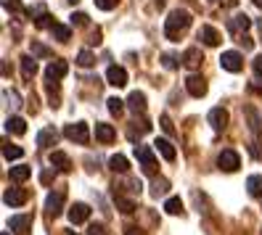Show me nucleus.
Here are the masks:
<instances>
[{"label":"nucleus","instance_id":"c9c22d12","mask_svg":"<svg viewBox=\"0 0 262 235\" xmlns=\"http://www.w3.org/2000/svg\"><path fill=\"white\" fill-rule=\"evenodd\" d=\"M32 56H37V58H48V56H51V51L45 48L42 42H35V40H32Z\"/></svg>","mask_w":262,"mask_h":235},{"label":"nucleus","instance_id":"bb28decb","mask_svg":"<svg viewBox=\"0 0 262 235\" xmlns=\"http://www.w3.org/2000/svg\"><path fill=\"white\" fill-rule=\"evenodd\" d=\"M114 203H117V209H119L122 214H133V212H135V201H130V198H125V196H117V193H114Z\"/></svg>","mask_w":262,"mask_h":235},{"label":"nucleus","instance_id":"412c9836","mask_svg":"<svg viewBox=\"0 0 262 235\" xmlns=\"http://www.w3.org/2000/svg\"><path fill=\"white\" fill-rule=\"evenodd\" d=\"M154 146H157V151L164 156L167 161H175V156H178V153H175V146L169 143V140H164V137H157V143H154Z\"/></svg>","mask_w":262,"mask_h":235},{"label":"nucleus","instance_id":"09e8293b","mask_svg":"<svg viewBox=\"0 0 262 235\" xmlns=\"http://www.w3.org/2000/svg\"><path fill=\"white\" fill-rule=\"evenodd\" d=\"M254 74H262V56L254 58Z\"/></svg>","mask_w":262,"mask_h":235},{"label":"nucleus","instance_id":"f8f14e48","mask_svg":"<svg viewBox=\"0 0 262 235\" xmlns=\"http://www.w3.org/2000/svg\"><path fill=\"white\" fill-rule=\"evenodd\" d=\"M106 80H109L112 87H125L127 85V72L122 66H109L106 69Z\"/></svg>","mask_w":262,"mask_h":235},{"label":"nucleus","instance_id":"39448f33","mask_svg":"<svg viewBox=\"0 0 262 235\" xmlns=\"http://www.w3.org/2000/svg\"><path fill=\"white\" fill-rule=\"evenodd\" d=\"M217 167H220L223 172H236V169L241 167L238 153H236V151H230V148H225V151L217 156Z\"/></svg>","mask_w":262,"mask_h":235},{"label":"nucleus","instance_id":"79ce46f5","mask_svg":"<svg viewBox=\"0 0 262 235\" xmlns=\"http://www.w3.org/2000/svg\"><path fill=\"white\" fill-rule=\"evenodd\" d=\"M159 122H162V130H164L167 135H175V127H172V122H169V116H167V114H164Z\"/></svg>","mask_w":262,"mask_h":235},{"label":"nucleus","instance_id":"f257e3e1","mask_svg":"<svg viewBox=\"0 0 262 235\" xmlns=\"http://www.w3.org/2000/svg\"><path fill=\"white\" fill-rule=\"evenodd\" d=\"M188 27H191V13L183 11V8H175L167 16V21H164V32H167L169 40H178L180 32H183V29H188Z\"/></svg>","mask_w":262,"mask_h":235},{"label":"nucleus","instance_id":"6e6552de","mask_svg":"<svg viewBox=\"0 0 262 235\" xmlns=\"http://www.w3.org/2000/svg\"><path fill=\"white\" fill-rule=\"evenodd\" d=\"M69 72V64L67 61H51L48 69H45V80H51V82H58V80H64Z\"/></svg>","mask_w":262,"mask_h":235},{"label":"nucleus","instance_id":"7ed1b4c3","mask_svg":"<svg viewBox=\"0 0 262 235\" xmlns=\"http://www.w3.org/2000/svg\"><path fill=\"white\" fill-rule=\"evenodd\" d=\"M64 135H67L69 140H74V143H80V146H88V140H90V130H88L85 122L67 124V127H64Z\"/></svg>","mask_w":262,"mask_h":235},{"label":"nucleus","instance_id":"603ef678","mask_svg":"<svg viewBox=\"0 0 262 235\" xmlns=\"http://www.w3.org/2000/svg\"><path fill=\"white\" fill-rule=\"evenodd\" d=\"M225 6H236V0H225Z\"/></svg>","mask_w":262,"mask_h":235},{"label":"nucleus","instance_id":"6ab92c4d","mask_svg":"<svg viewBox=\"0 0 262 235\" xmlns=\"http://www.w3.org/2000/svg\"><path fill=\"white\" fill-rule=\"evenodd\" d=\"M127 106H130V111H135V114H143L146 111V96L143 92H130V98H127Z\"/></svg>","mask_w":262,"mask_h":235},{"label":"nucleus","instance_id":"a19ab883","mask_svg":"<svg viewBox=\"0 0 262 235\" xmlns=\"http://www.w3.org/2000/svg\"><path fill=\"white\" fill-rule=\"evenodd\" d=\"M3 8L16 13V11H21V0H3Z\"/></svg>","mask_w":262,"mask_h":235},{"label":"nucleus","instance_id":"a211bd4d","mask_svg":"<svg viewBox=\"0 0 262 235\" xmlns=\"http://www.w3.org/2000/svg\"><path fill=\"white\" fill-rule=\"evenodd\" d=\"M202 61H204V56H202V51H199V48H188L186 53H183V64H186L188 69L202 66Z\"/></svg>","mask_w":262,"mask_h":235},{"label":"nucleus","instance_id":"58836bf2","mask_svg":"<svg viewBox=\"0 0 262 235\" xmlns=\"http://www.w3.org/2000/svg\"><path fill=\"white\" fill-rule=\"evenodd\" d=\"M72 27H88V13H72Z\"/></svg>","mask_w":262,"mask_h":235},{"label":"nucleus","instance_id":"72a5a7b5","mask_svg":"<svg viewBox=\"0 0 262 235\" xmlns=\"http://www.w3.org/2000/svg\"><path fill=\"white\" fill-rule=\"evenodd\" d=\"M180 61H183V58H178V56H172V53H164V56H162V66H164V69H178Z\"/></svg>","mask_w":262,"mask_h":235},{"label":"nucleus","instance_id":"864d4df0","mask_svg":"<svg viewBox=\"0 0 262 235\" xmlns=\"http://www.w3.org/2000/svg\"><path fill=\"white\" fill-rule=\"evenodd\" d=\"M3 235H11V232H3Z\"/></svg>","mask_w":262,"mask_h":235},{"label":"nucleus","instance_id":"2eb2a0df","mask_svg":"<svg viewBox=\"0 0 262 235\" xmlns=\"http://www.w3.org/2000/svg\"><path fill=\"white\" fill-rule=\"evenodd\" d=\"M29 227H32V217L29 214H16L8 219V230H13V232H27Z\"/></svg>","mask_w":262,"mask_h":235},{"label":"nucleus","instance_id":"b1692460","mask_svg":"<svg viewBox=\"0 0 262 235\" xmlns=\"http://www.w3.org/2000/svg\"><path fill=\"white\" fill-rule=\"evenodd\" d=\"M96 137L101 140V143H112V140L117 137V132H114L112 124H96Z\"/></svg>","mask_w":262,"mask_h":235},{"label":"nucleus","instance_id":"4468645a","mask_svg":"<svg viewBox=\"0 0 262 235\" xmlns=\"http://www.w3.org/2000/svg\"><path fill=\"white\" fill-rule=\"evenodd\" d=\"M48 161H51V167H56L58 172H72V161H69V156H67L64 151H51Z\"/></svg>","mask_w":262,"mask_h":235},{"label":"nucleus","instance_id":"aec40b11","mask_svg":"<svg viewBox=\"0 0 262 235\" xmlns=\"http://www.w3.org/2000/svg\"><path fill=\"white\" fill-rule=\"evenodd\" d=\"M35 74H37V61H35V56H24V58H21V77L29 82Z\"/></svg>","mask_w":262,"mask_h":235},{"label":"nucleus","instance_id":"5fc2aeb1","mask_svg":"<svg viewBox=\"0 0 262 235\" xmlns=\"http://www.w3.org/2000/svg\"><path fill=\"white\" fill-rule=\"evenodd\" d=\"M209 3H214V0H209Z\"/></svg>","mask_w":262,"mask_h":235},{"label":"nucleus","instance_id":"7c9ffc66","mask_svg":"<svg viewBox=\"0 0 262 235\" xmlns=\"http://www.w3.org/2000/svg\"><path fill=\"white\" fill-rule=\"evenodd\" d=\"M51 32H53V37L61 40V42H67L69 35H72V32H69V27H64V24H53V27H51Z\"/></svg>","mask_w":262,"mask_h":235},{"label":"nucleus","instance_id":"4be33fe9","mask_svg":"<svg viewBox=\"0 0 262 235\" xmlns=\"http://www.w3.org/2000/svg\"><path fill=\"white\" fill-rule=\"evenodd\" d=\"M6 130L13 132V135H24L27 132V122L21 116H8L6 119Z\"/></svg>","mask_w":262,"mask_h":235},{"label":"nucleus","instance_id":"423d86ee","mask_svg":"<svg viewBox=\"0 0 262 235\" xmlns=\"http://www.w3.org/2000/svg\"><path fill=\"white\" fill-rule=\"evenodd\" d=\"M27 201H29V193L24 191V187H8V191L3 193L6 206H24Z\"/></svg>","mask_w":262,"mask_h":235},{"label":"nucleus","instance_id":"2f4dec72","mask_svg":"<svg viewBox=\"0 0 262 235\" xmlns=\"http://www.w3.org/2000/svg\"><path fill=\"white\" fill-rule=\"evenodd\" d=\"M164 212H167V214H183V201H180V198H167Z\"/></svg>","mask_w":262,"mask_h":235},{"label":"nucleus","instance_id":"4c0bfd02","mask_svg":"<svg viewBox=\"0 0 262 235\" xmlns=\"http://www.w3.org/2000/svg\"><path fill=\"white\" fill-rule=\"evenodd\" d=\"M88 235H109V230H106V225H101V222H93L88 227Z\"/></svg>","mask_w":262,"mask_h":235},{"label":"nucleus","instance_id":"9b49d317","mask_svg":"<svg viewBox=\"0 0 262 235\" xmlns=\"http://www.w3.org/2000/svg\"><path fill=\"white\" fill-rule=\"evenodd\" d=\"M88 217H90V206H88V203H74V206H69V222L72 225L88 222Z\"/></svg>","mask_w":262,"mask_h":235},{"label":"nucleus","instance_id":"c85d7f7f","mask_svg":"<svg viewBox=\"0 0 262 235\" xmlns=\"http://www.w3.org/2000/svg\"><path fill=\"white\" fill-rule=\"evenodd\" d=\"M169 191V182L164 180V177H159V180H154V185H151V196L154 198H159V196H164Z\"/></svg>","mask_w":262,"mask_h":235},{"label":"nucleus","instance_id":"5701e85b","mask_svg":"<svg viewBox=\"0 0 262 235\" xmlns=\"http://www.w3.org/2000/svg\"><path fill=\"white\" fill-rule=\"evenodd\" d=\"M29 175H32V167H11L8 169V177L13 180V182H24V180H29Z\"/></svg>","mask_w":262,"mask_h":235},{"label":"nucleus","instance_id":"c03bdc74","mask_svg":"<svg viewBox=\"0 0 262 235\" xmlns=\"http://www.w3.org/2000/svg\"><path fill=\"white\" fill-rule=\"evenodd\" d=\"M238 42L244 45V51H252V48H254V40L246 37V35H238Z\"/></svg>","mask_w":262,"mask_h":235},{"label":"nucleus","instance_id":"cd10ccee","mask_svg":"<svg viewBox=\"0 0 262 235\" xmlns=\"http://www.w3.org/2000/svg\"><path fill=\"white\" fill-rule=\"evenodd\" d=\"M3 156H6L8 161H13V159H21V156H24V148L13 146V143H6V146H3Z\"/></svg>","mask_w":262,"mask_h":235},{"label":"nucleus","instance_id":"c756f323","mask_svg":"<svg viewBox=\"0 0 262 235\" xmlns=\"http://www.w3.org/2000/svg\"><path fill=\"white\" fill-rule=\"evenodd\" d=\"M77 64H80L82 69H90L96 64V56L90 53V51H80V56H77Z\"/></svg>","mask_w":262,"mask_h":235},{"label":"nucleus","instance_id":"49530a36","mask_svg":"<svg viewBox=\"0 0 262 235\" xmlns=\"http://www.w3.org/2000/svg\"><path fill=\"white\" fill-rule=\"evenodd\" d=\"M3 98L11 101V106H19V96H16V92H8V90H6V92H3Z\"/></svg>","mask_w":262,"mask_h":235},{"label":"nucleus","instance_id":"37998d69","mask_svg":"<svg viewBox=\"0 0 262 235\" xmlns=\"http://www.w3.org/2000/svg\"><path fill=\"white\" fill-rule=\"evenodd\" d=\"M96 6H98L101 11H112V8L117 6V0H96Z\"/></svg>","mask_w":262,"mask_h":235},{"label":"nucleus","instance_id":"1a4fd4ad","mask_svg":"<svg viewBox=\"0 0 262 235\" xmlns=\"http://www.w3.org/2000/svg\"><path fill=\"white\" fill-rule=\"evenodd\" d=\"M186 90L191 92L193 98H204V96H207V82H204V77L191 74L188 80H186Z\"/></svg>","mask_w":262,"mask_h":235},{"label":"nucleus","instance_id":"ea45409f","mask_svg":"<svg viewBox=\"0 0 262 235\" xmlns=\"http://www.w3.org/2000/svg\"><path fill=\"white\" fill-rule=\"evenodd\" d=\"M249 151H252V156H254L257 161H262V143H259V140H252V143H249Z\"/></svg>","mask_w":262,"mask_h":235},{"label":"nucleus","instance_id":"e433bc0d","mask_svg":"<svg viewBox=\"0 0 262 235\" xmlns=\"http://www.w3.org/2000/svg\"><path fill=\"white\" fill-rule=\"evenodd\" d=\"M56 21H51V16L48 13H40V16L35 19V27H40V29H48V27H53Z\"/></svg>","mask_w":262,"mask_h":235},{"label":"nucleus","instance_id":"a878e982","mask_svg":"<svg viewBox=\"0 0 262 235\" xmlns=\"http://www.w3.org/2000/svg\"><path fill=\"white\" fill-rule=\"evenodd\" d=\"M109 167H112L114 172H119V175H125V172L130 169V161L125 159V156H119V153H114L112 159H109Z\"/></svg>","mask_w":262,"mask_h":235},{"label":"nucleus","instance_id":"393cba45","mask_svg":"<svg viewBox=\"0 0 262 235\" xmlns=\"http://www.w3.org/2000/svg\"><path fill=\"white\" fill-rule=\"evenodd\" d=\"M246 191H249V196L259 198L262 196V175H252L249 180H246Z\"/></svg>","mask_w":262,"mask_h":235},{"label":"nucleus","instance_id":"3c124183","mask_svg":"<svg viewBox=\"0 0 262 235\" xmlns=\"http://www.w3.org/2000/svg\"><path fill=\"white\" fill-rule=\"evenodd\" d=\"M252 3H254L257 8H262V0H252Z\"/></svg>","mask_w":262,"mask_h":235},{"label":"nucleus","instance_id":"8fccbe9b","mask_svg":"<svg viewBox=\"0 0 262 235\" xmlns=\"http://www.w3.org/2000/svg\"><path fill=\"white\" fill-rule=\"evenodd\" d=\"M40 180H42V185H48V182L53 180V175H51V172H42V177H40Z\"/></svg>","mask_w":262,"mask_h":235},{"label":"nucleus","instance_id":"a18cd8bd","mask_svg":"<svg viewBox=\"0 0 262 235\" xmlns=\"http://www.w3.org/2000/svg\"><path fill=\"white\" fill-rule=\"evenodd\" d=\"M125 235H146V232L138 227V225H127V227H125Z\"/></svg>","mask_w":262,"mask_h":235},{"label":"nucleus","instance_id":"ddd939ff","mask_svg":"<svg viewBox=\"0 0 262 235\" xmlns=\"http://www.w3.org/2000/svg\"><path fill=\"white\" fill-rule=\"evenodd\" d=\"M249 27H252V19L246 16V13H236V16L228 21V29H230V32H233V35H244L246 29H249Z\"/></svg>","mask_w":262,"mask_h":235},{"label":"nucleus","instance_id":"dca6fc26","mask_svg":"<svg viewBox=\"0 0 262 235\" xmlns=\"http://www.w3.org/2000/svg\"><path fill=\"white\" fill-rule=\"evenodd\" d=\"M199 40H202L204 45H209V48H214V45H220V35H217V29L204 24L202 29H199Z\"/></svg>","mask_w":262,"mask_h":235},{"label":"nucleus","instance_id":"f704fd0d","mask_svg":"<svg viewBox=\"0 0 262 235\" xmlns=\"http://www.w3.org/2000/svg\"><path fill=\"white\" fill-rule=\"evenodd\" d=\"M106 103H109V111H112L114 116H119V114H122V108H125V101H119L117 96H114V98H109Z\"/></svg>","mask_w":262,"mask_h":235},{"label":"nucleus","instance_id":"9d476101","mask_svg":"<svg viewBox=\"0 0 262 235\" xmlns=\"http://www.w3.org/2000/svg\"><path fill=\"white\" fill-rule=\"evenodd\" d=\"M209 124H212L214 132H223L228 127V111L223 106H217V108H212V111H209Z\"/></svg>","mask_w":262,"mask_h":235},{"label":"nucleus","instance_id":"0eeeda50","mask_svg":"<svg viewBox=\"0 0 262 235\" xmlns=\"http://www.w3.org/2000/svg\"><path fill=\"white\" fill-rule=\"evenodd\" d=\"M64 201H67V193L64 191H53L45 201V209H48V217H58L64 212Z\"/></svg>","mask_w":262,"mask_h":235},{"label":"nucleus","instance_id":"f3484780","mask_svg":"<svg viewBox=\"0 0 262 235\" xmlns=\"http://www.w3.org/2000/svg\"><path fill=\"white\" fill-rule=\"evenodd\" d=\"M56 143H58V132H56L53 127H45V130L37 132V146H40V148H51V146H56Z\"/></svg>","mask_w":262,"mask_h":235},{"label":"nucleus","instance_id":"f03ea898","mask_svg":"<svg viewBox=\"0 0 262 235\" xmlns=\"http://www.w3.org/2000/svg\"><path fill=\"white\" fill-rule=\"evenodd\" d=\"M135 156H138V161H141V167H143L146 175H157L159 164H157V159H154V153H151L148 146H141V143H138V146H135Z\"/></svg>","mask_w":262,"mask_h":235},{"label":"nucleus","instance_id":"de8ad7c7","mask_svg":"<svg viewBox=\"0 0 262 235\" xmlns=\"http://www.w3.org/2000/svg\"><path fill=\"white\" fill-rule=\"evenodd\" d=\"M252 90H262V74L254 77V82H252Z\"/></svg>","mask_w":262,"mask_h":235},{"label":"nucleus","instance_id":"20e7f679","mask_svg":"<svg viewBox=\"0 0 262 235\" xmlns=\"http://www.w3.org/2000/svg\"><path fill=\"white\" fill-rule=\"evenodd\" d=\"M220 66L225 69V72H241L244 69V56L238 53V51H225L223 56H220Z\"/></svg>","mask_w":262,"mask_h":235},{"label":"nucleus","instance_id":"473e14b6","mask_svg":"<svg viewBox=\"0 0 262 235\" xmlns=\"http://www.w3.org/2000/svg\"><path fill=\"white\" fill-rule=\"evenodd\" d=\"M246 116H249V127H252V132H254V135H259V130H262V127H259V116H257V111H254L252 106L246 108Z\"/></svg>","mask_w":262,"mask_h":235}]
</instances>
